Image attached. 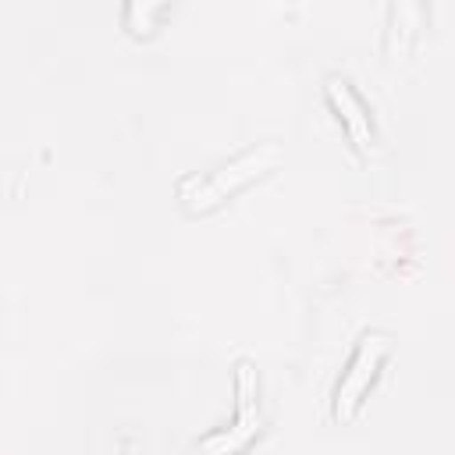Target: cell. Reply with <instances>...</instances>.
I'll return each instance as SVG.
<instances>
[{
	"mask_svg": "<svg viewBox=\"0 0 455 455\" xmlns=\"http://www.w3.org/2000/svg\"><path fill=\"white\" fill-rule=\"evenodd\" d=\"M277 142H259L245 153H238L231 164H220L213 167L210 174H188L181 185H178V196L185 199L188 210H210L217 206L220 199H228L231 192H238L242 185H249L256 174H263L274 160H277Z\"/></svg>",
	"mask_w": 455,
	"mask_h": 455,
	"instance_id": "1",
	"label": "cell"
},
{
	"mask_svg": "<svg viewBox=\"0 0 455 455\" xmlns=\"http://www.w3.org/2000/svg\"><path fill=\"white\" fill-rule=\"evenodd\" d=\"M384 355H387V334H380V331L363 334L348 370L338 380V416H352V409L359 405V398L370 387V380H373V373H377Z\"/></svg>",
	"mask_w": 455,
	"mask_h": 455,
	"instance_id": "2",
	"label": "cell"
},
{
	"mask_svg": "<svg viewBox=\"0 0 455 455\" xmlns=\"http://www.w3.org/2000/svg\"><path fill=\"white\" fill-rule=\"evenodd\" d=\"M327 96H331V103L341 110L338 117H345V128L352 132V139H355L359 146H370V139H373L370 110H366V103L352 92V85H348L345 78H327Z\"/></svg>",
	"mask_w": 455,
	"mask_h": 455,
	"instance_id": "3",
	"label": "cell"
}]
</instances>
